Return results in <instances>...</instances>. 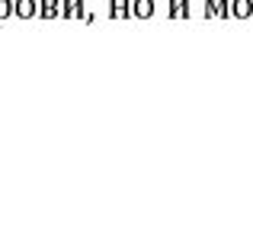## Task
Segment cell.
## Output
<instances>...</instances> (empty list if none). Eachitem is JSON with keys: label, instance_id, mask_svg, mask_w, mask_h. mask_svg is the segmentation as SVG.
<instances>
[{"label": "cell", "instance_id": "cell-5", "mask_svg": "<svg viewBox=\"0 0 253 231\" xmlns=\"http://www.w3.org/2000/svg\"><path fill=\"white\" fill-rule=\"evenodd\" d=\"M16 16H19V19L39 16V0H16Z\"/></svg>", "mask_w": 253, "mask_h": 231}, {"label": "cell", "instance_id": "cell-2", "mask_svg": "<svg viewBox=\"0 0 253 231\" xmlns=\"http://www.w3.org/2000/svg\"><path fill=\"white\" fill-rule=\"evenodd\" d=\"M109 19H131V0H109Z\"/></svg>", "mask_w": 253, "mask_h": 231}, {"label": "cell", "instance_id": "cell-7", "mask_svg": "<svg viewBox=\"0 0 253 231\" xmlns=\"http://www.w3.org/2000/svg\"><path fill=\"white\" fill-rule=\"evenodd\" d=\"M202 3H205L202 10H205V16H209V19H211V16H218V0H202Z\"/></svg>", "mask_w": 253, "mask_h": 231}, {"label": "cell", "instance_id": "cell-1", "mask_svg": "<svg viewBox=\"0 0 253 231\" xmlns=\"http://www.w3.org/2000/svg\"><path fill=\"white\" fill-rule=\"evenodd\" d=\"M157 13V0H131V19H151Z\"/></svg>", "mask_w": 253, "mask_h": 231}, {"label": "cell", "instance_id": "cell-4", "mask_svg": "<svg viewBox=\"0 0 253 231\" xmlns=\"http://www.w3.org/2000/svg\"><path fill=\"white\" fill-rule=\"evenodd\" d=\"M39 16H42V19L61 16V0H39Z\"/></svg>", "mask_w": 253, "mask_h": 231}, {"label": "cell", "instance_id": "cell-3", "mask_svg": "<svg viewBox=\"0 0 253 231\" xmlns=\"http://www.w3.org/2000/svg\"><path fill=\"white\" fill-rule=\"evenodd\" d=\"M167 16L170 19H179V16H183V19H189L192 16V10H189V0H167Z\"/></svg>", "mask_w": 253, "mask_h": 231}, {"label": "cell", "instance_id": "cell-6", "mask_svg": "<svg viewBox=\"0 0 253 231\" xmlns=\"http://www.w3.org/2000/svg\"><path fill=\"white\" fill-rule=\"evenodd\" d=\"M253 13V0H231V16L234 19H247Z\"/></svg>", "mask_w": 253, "mask_h": 231}]
</instances>
